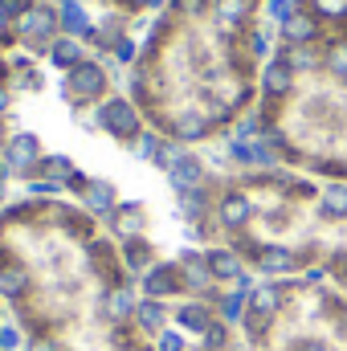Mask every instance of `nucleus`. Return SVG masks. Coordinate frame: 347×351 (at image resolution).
Instances as JSON below:
<instances>
[{
    "label": "nucleus",
    "mask_w": 347,
    "mask_h": 351,
    "mask_svg": "<svg viewBox=\"0 0 347 351\" xmlns=\"http://www.w3.org/2000/svg\"><path fill=\"white\" fill-rule=\"evenodd\" d=\"M0 311L25 351H160L119 237L70 196L33 192L0 208Z\"/></svg>",
    "instance_id": "obj_1"
},
{
    "label": "nucleus",
    "mask_w": 347,
    "mask_h": 351,
    "mask_svg": "<svg viewBox=\"0 0 347 351\" xmlns=\"http://www.w3.org/2000/svg\"><path fill=\"white\" fill-rule=\"evenodd\" d=\"M270 0H164L131 70L127 102L147 131L200 147L237 131L265 82Z\"/></svg>",
    "instance_id": "obj_2"
},
{
    "label": "nucleus",
    "mask_w": 347,
    "mask_h": 351,
    "mask_svg": "<svg viewBox=\"0 0 347 351\" xmlns=\"http://www.w3.org/2000/svg\"><path fill=\"white\" fill-rule=\"evenodd\" d=\"M196 229L258 278H311L347 294V184L241 168L200 192Z\"/></svg>",
    "instance_id": "obj_3"
},
{
    "label": "nucleus",
    "mask_w": 347,
    "mask_h": 351,
    "mask_svg": "<svg viewBox=\"0 0 347 351\" xmlns=\"http://www.w3.org/2000/svg\"><path fill=\"white\" fill-rule=\"evenodd\" d=\"M254 119L282 168L347 184V25L282 21Z\"/></svg>",
    "instance_id": "obj_4"
},
{
    "label": "nucleus",
    "mask_w": 347,
    "mask_h": 351,
    "mask_svg": "<svg viewBox=\"0 0 347 351\" xmlns=\"http://www.w3.org/2000/svg\"><path fill=\"white\" fill-rule=\"evenodd\" d=\"M246 351H347V294L311 278H261L237 311Z\"/></svg>",
    "instance_id": "obj_5"
},
{
    "label": "nucleus",
    "mask_w": 347,
    "mask_h": 351,
    "mask_svg": "<svg viewBox=\"0 0 347 351\" xmlns=\"http://www.w3.org/2000/svg\"><path fill=\"white\" fill-rule=\"evenodd\" d=\"M62 33V16L49 0H0V58H45Z\"/></svg>",
    "instance_id": "obj_6"
},
{
    "label": "nucleus",
    "mask_w": 347,
    "mask_h": 351,
    "mask_svg": "<svg viewBox=\"0 0 347 351\" xmlns=\"http://www.w3.org/2000/svg\"><path fill=\"white\" fill-rule=\"evenodd\" d=\"M286 16L302 25H347V0H290Z\"/></svg>",
    "instance_id": "obj_7"
},
{
    "label": "nucleus",
    "mask_w": 347,
    "mask_h": 351,
    "mask_svg": "<svg viewBox=\"0 0 347 351\" xmlns=\"http://www.w3.org/2000/svg\"><path fill=\"white\" fill-rule=\"evenodd\" d=\"M94 16H110V21H139L147 12H160L164 0H82Z\"/></svg>",
    "instance_id": "obj_8"
},
{
    "label": "nucleus",
    "mask_w": 347,
    "mask_h": 351,
    "mask_svg": "<svg viewBox=\"0 0 347 351\" xmlns=\"http://www.w3.org/2000/svg\"><path fill=\"white\" fill-rule=\"evenodd\" d=\"M8 204V164H4V156H0V208Z\"/></svg>",
    "instance_id": "obj_9"
}]
</instances>
